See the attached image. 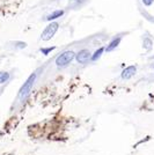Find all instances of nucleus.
Returning a JSON list of instances; mask_svg holds the SVG:
<instances>
[{"mask_svg":"<svg viewBox=\"0 0 154 155\" xmlns=\"http://www.w3.org/2000/svg\"><path fill=\"white\" fill-rule=\"evenodd\" d=\"M36 81V73H33L29 75V78L26 80V82L23 83V86L21 87L20 91H19V98L23 100L27 96L29 95V93L31 91V89L34 87V83Z\"/></svg>","mask_w":154,"mask_h":155,"instance_id":"f257e3e1","label":"nucleus"},{"mask_svg":"<svg viewBox=\"0 0 154 155\" xmlns=\"http://www.w3.org/2000/svg\"><path fill=\"white\" fill-rule=\"evenodd\" d=\"M74 58H75V52H74L73 50L64 51L56 58V65L58 67H65L67 66Z\"/></svg>","mask_w":154,"mask_h":155,"instance_id":"f03ea898","label":"nucleus"},{"mask_svg":"<svg viewBox=\"0 0 154 155\" xmlns=\"http://www.w3.org/2000/svg\"><path fill=\"white\" fill-rule=\"evenodd\" d=\"M59 28V23L58 22H50L42 31L41 34V39L44 41V42H48L50 41L52 37L56 35V33L58 31Z\"/></svg>","mask_w":154,"mask_h":155,"instance_id":"7ed1b4c3","label":"nucleus"},{"mask_svg":"<svg viewBox=\"0 0 154 155\" xmlns=\"http://www.w3.org/2000/svg\"><path fill=\"white\" fill-rule=\"evenodd\" d=\"M92 58V53L88 49H83V50H80L75 54V59L79 64H86L88 60Z\"/></svg>","mask_w":154,"mask_h":155,"instance_id":"20e7f679","label":"nucleus"},{"mask_svg":"<svg viewBox=\"0 0 154 155\" xmlns=\"http://www.w3.org/2000/svg\"><path fill=\"white\" fill-rule=\"evenodd\" d=\"M137 73V67L136 66H127L125 67L124 70L122 71V74H121V76H122V79H124V80H127V79H131L132 76L134 75V74Z\"/></svg>","mask_w":154,"mask_h":155,"instance_id":"39448f33","label":"nucleus"},{"mask_svg":"<svg viewBox=\"0 0 154 155\" xmlns=\"http://www.w3.org/2000/svg\"><path fill=\"white\" fill-rule=\"evenodd\" d=\"M121 41H122V37H121V36L115 37L114 39H111V41H110V43L108 44V46L105 48V51L110 52V51H112V50H115V49L117 48L118 45H119Z\"/></svg>","mask_w":154,"mask_h":155,"instance_id":"423d86ee","label":"nucleus"},{"mask_svg":"<svg viewBox=\"0 0 154 155\" xmlns=\"http://www.w3.org/2000/svg\"><path fill=\"white\" fill-rule=\"evenodd\" d=\"M64 14V11L63 9H59V11H55L53 13L48 15V17H46V20L48 21H52V20H56V19H58L60 16H63Z\"/></svg>","mask_w":154,"mask_h":155,"instance_id":"0eeeda50","label":"nucleus"},{"mask_svg":"<svg viewBox=\"0 0 154 155\" xmlns=\"http://www.w3.org/2000/svg\"><path fill=\"white\" fill-rule=\"evenodd\" d=\"M105 51V49L104 48H99L97 50H96L93 54H92V58H90V60H93V61H95V60L100 59L101 58V56H102V53Z\"/></svg>","mask_w":154,"mask_h":155,"instance_id":"6e6552de","label":"nucleus"},{"mask_svg":"<svg viewBox=\"0 0 154 155\" xmlns=\"http://www.w3.org/2000/svg\"><path fill=\"white\" fill-rule=\"evenodd\" d=\"M152 46H153V42L148 37H145L144 38V48L146 49L147 51H149V50H152Z\"/></svg>","mask_w":154,"mask_h":155,"instance_id":"1a4fd4ad","label":"nucleus"},{"mask_svg":"<svg viewBox=\"0 0 154 155\" xmlns=\"http://www.w3.org/2000/svg\"><path fill=\"white\" fill-rule=\"evenodd\" d=\"M9 79V73L8 72H0V85L5 83Z\"/></svg>","mask_w":154,"mask_h":155,"instance_id":"9d476101","label":"nucleus"},{"mask_svg":"<svg viewBox=\"0 0 154 155\" xmlns=\"http://www.w3.org/2000/svg\"><path fill=\"white\" fill-rule=\"evenodd\" d=\"M53 49H55V46H52V48H42V49H41V52H42L43 54H49Z\"/></svg>","mask_w":154,"mask_h":155,"instance_id":"9b49d317","label":"nucleus"},{"mask_svg":"<svg viewBox=\"0 0 154 155\" xmlns=\"http://www.w3.org/2000/svg\"><path fill=\"white\" fill-rule=\"evenodd\" d=\"M153 2H154V0H143V4H144L145 6H147V7L151 6Z\"/></svg>","mask_w":154,"mask_h":155,"instance_id":"f8f14e48","label":"nucleus"},{"mask_svg":"<svg viewBox=\"0 0 154 155\" xmlns=\"http://www.w3.org/2000/svg\"><path fill=\"white\" fill-rule=\"evenodd\" d=\"M17 46H20V48H24V46H26V44H24V43H19V44H17Z\"/></svg>","mask_w":154,"mask_h":155,"instance_id":"ddd939ff","label":"nucleus"}]
</instances>
